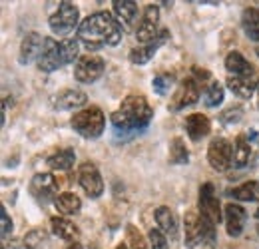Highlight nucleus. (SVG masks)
Returning a JSON list of instances; mask_svg holds the SVG:
<instances>
[{"instance_id":"b1692460","label":"nucleus","mask_w":259,"mask_h":249,"mask_svg":"<svg viewBox=\"0 0 259 249\" xmlns=\"http://www.w3.org/2000/svg\"><path fill=\"white\" fill-rule=\"evenodd\" d=\"M54 205H56L58 214H62V216H74V214L80 212L82 201H80V197H78L76 193L66 191V193H60V195H58V199L54 201Z\"/></svg>"},{"instance_id":"4be33fe9","label":"nucleus","mask_w":259,"mask_h":249,"mask_svg":"<svg viewBox=\"0 0 259 249\" xmlns=\"http://www.w3.org/2000/svg\"><path fill=\"white\" fill-rule=\"evenodd\" d=\"M50 227H52V233L60 239H66V241H78L80 237V231L78 227L66 218H52L50 219Z\"/></svg>"},{"instance_id":"393cba45","label":"nucleus","mask_w":259,"mask_h":249,"mask_svg":"<svg viewBox=\"0 0 259 249\" xmlns=\"http://www.w3.org/2000/svg\"><path fill=\"white\" fill-rule=\"evenodd\" d=\"M251 156V148H249V138L239 134L235 138V144H233V165L235 168H245L247 161Z\"/></svg>"},{"instance_id":"423d86ee","label":"nucleus","mask_w":259,"mask_h":249,"mask_svg":"<svg viewBox=\"0 0 259 249\" xmlns=\"http://www.w3.org/2000/svg\"><path fill=\"white\" fill-rule=\"evenodd\" d=\"M104 68H106V64L98 54H86V56L78 58V62L74 66V78L80 84H94L104 74Z\"/></svg>"},{"instance_id":"ea45409f","label":"nucleus","mask_w":259,"mask_h":249,"mask_svg":"<svg viewBox=\"0 0 259 249\" xmlns=\"http://www.w3.org/2000/svg\"><path fill=\"white\" fill-rule=\"evenodd\" d=\"M255 54H257V58H259V46L255 48Z\"/></svg>"},{"instance_id":"a211bd4d","label":"nucleus","mask_w":259,"mask_h":249,"mask_svg":"<svg viewBox=\"0 0 259 249\" xmlns=\"http://www.w3.org/2000/svg\"><path fill=\"white\" fill-rule=\"evenodd\" d=\"M245 219L247 214L241 205L237 203H227L226 205V225H227V235L229 237H239L243 233L245 227Z\"/></svg>"},{"instance_id":"9b49d317","label":"nucleus","mask_w":259,"mask_h":249,"mask_svg":"<svg viewBox=\"0 0 259 249\" xmlns=\"http://www.w3.org/2000/svg\"><path fill=\"white\" fill-rule=\"evenodd\" d=\"M30 193L38 201L48 203L58 199V180L52 174H36L30 182Z\"/></svg>"},{"instance_id":"6e6552de","label":"nucleus","mask_w":259,"mask_h":249,"mask_svg":"<svg viewBox=\"0 0 259 249\" xmlns=\"http://www.w3.org/2000/svg\"><path fill=\"white\" fill-rule=\"evenodd\" d=\"M197 205H199L201 218H205L211 225H218L222 221V205H220V199L215 195L213 184H203V186L199 187Z\"/></svg>"},{"instance_id":"2f4dec72","label":"nucleus","mask_w":259,"mask_h":249,"mask_svg":"<svg viewBox=\"0 0 259 249\" xmlns=\"http://www.w3.org/2000/svg\"><path fill=\"white\" fill-rule=\"evenodd\" d=\"M126 237H128L130 249H150L146 237H144V233L136 225H132V223L126 225Z\"/></svg>"},{"instance_id":"c85d7f7f","label":"nucleus","mask_w":259,"mask_h":249,"mask_svg":"<svg viewBox=\"0 0 259 249\" xmlns=\"http://www.w3.org/2000/svg\"><path fill=\"white\" fill-rule=\"evenodd\" d=\"M188 159H190V154L186 150L184 140L182 138H174L171 144H169V161L176 163V165H184V163H188Z\"/></svg>"},{"instance_id":"5701e85b","label":"nucleus","mask_w":259,"mask_h":249,"mask_svg":"<svg viewBox=\"0 0 259 249\" xmlns=\"http://www.w3.org/2000/svg\"><path fill=\"white\" fill-rule=\"evenodd\" d=\"M226 70L229 72V76H249V74H255L253 66L247 62L237 50H233V52L227 54Z\"/></svg>"},{"instance_id":"79ce46f5","label":"nucleus","mask_w":259,"mask_h":249,"mask_svg":"<svg viewBox=\"0 0 259 249\" xmlns=\"http://www.w3.org/2000/svg\"><path fill=\"white\" fill-rule=\"evenodd\" d=\"M2 249H4V245H2Z\"/></svg>"},{"instance_id":"dca6fc26","label":"nucleus","mask_w":259,"mask_h":249,"mask_svg":"<svg viewBox=\"0 0 259 249\" xmlns=\"http://www.w3.org/2000/svg\"><path fill=\"white\" fill-rule=\"evenodd\" d=\"M227 88L235 96L247 100L251 98L255 90L259 88V76L257 74H249V76H229L227 78Z\"/></svg>"},{"instance_id":"6ab92c4d","label":"nucleus","mask_w":259,"mask_h":249,"mask_svg":"<svg viewBox=\"0 0 259 249\" xmlns=\"http://www.w3.org/2000/svg\"><path fill=\"white\" fill-rule=\"evenodd\" d=\"M42 46H44V38L38 34V32H28L20 44V56H18V62L20 64H28L32 62L34 58L38 60L40 52H42Z\"/></svg>"},{"instance_id":"58836bf2","label":"nucleus","mask_w":259,"mask_h":249,"mask_svg":"<svg viewBox=\"0 0 259 249\" xmlns=\"http://www.w3.org/2000/svg\"><path fill=\"white\" fill-rule=\"evenodd\" d=\"M114 249H130V247L126 245V243H120V245H116Z\"/></svg>"},{"instance_id":"cd10ccee","label":"nucleus","mask_w":259,"mask_h":249,"mask_svg":"<svg viewBox=\"0 0 259 249\" xmlns=\"http://www.w3.org/2000/svg\"><path fill=\"white\" fill-rule=\"evenodd\" d=\"M231 195H233V199H239V201H257L259 184L257 182H245L241 186L233 187L231 189Z\"/></svg>"},{"instance_id":"ddd939ff","label":"nucleus","mask_w":259,"mask_h":249,"mask_svg":"<svg viewBox=\"0 0 259 249\" xmlns=\"http://www.w3.org/2000/svg\"><path fill=\"white\" fill-rule=\"evenodd\" d=\"M197 100H199V84L195 82L194 78H186V80L178 86L176 94L171 96L169 108H171L174 112H178V110H182V108L194 106Z\"/></svg>"},{"instance_id":"f3484780","label":"nucleus","mask_w":259,"mask_h":249,"mask_svg":"<svg viewBox=\"0 0 259 249\" xmlns=\"http://www.w3.org/2000/svg\"><path fill=\"white\" fill-rule=\"evenodd\" d=\"M156 223H158V229L165 237H169L174 241L180 237V223H178V216L174 214V210H169L165 205L158 208L156 210Z\"/></svg>"},{"instance_id":"4468645a","label":"nucleus","mask_w":259,"mask_h":249,"mask_svg":"<svg viewBox=\"0 0 259 249\" xmlns=\"http://www.w3.org/2000/svg\"><path fill=\"white\" fill-rule=\"evenodd\" d=\"M167 38H169V32L162 30L158 36H156V40H154V42L144 44V46H140V48H134V50L130 52V62L138 64V66H140V64L150 62V60L156 56V52H158L163 44L167 42Z\"/></svg>"},{"instance_id":"0eeeda50","label":"nucleus","mask_w":259,"mask_h":249,"mask_svg":"<svg viewBox=\"0 0 259 249\" xmlns=\"http://www.w3.org/2000/svg\"><path fill=\"white\" fill-rule=\"evenodd\" d=\"M207 161L215 172H226L233 165V146L226 138H213L207 148Z\"/></svg>"},{"instance_id":"f03ea898","label":"nucleus","mask_w":259,"mask_h":249,"mask_svg":"<svg viewBox=\"0 0 259 249\" xmlns=\"http://www.w3.org/2000/svg\"><path fill=\"white\" fill-rule=\"evenodd\" d=\"M154 118V110L142 94H130L112 114V126L118 134L146 130Z\"/></svg>"},{"instance_id":"c9c22d12","label":"nucleus","mask_w":259,"mask_h":249,"mask_svg":"<svg viewBox=\"0 0 259 249\" xmlns=\"http://www.w3.org/2000/svg\"><path fill=\"white\" fill-rule=\"evenodd\" d=\"M0 225H2V229H0L2 241H6V239L10 237V233H12V219H10L8 212H6L4 208H0Z\"/></svg>"},{"instance_id":"a878e982","label":"nucleus","mask_w":259,"mask_h":249,"mask_svg":"<svg viewBox=\"0 0 259 249\" xmlns=\"http://www.w3.org/2000/svg\"><path fill=\"white\" fill-rule=\"evenodd\" d=\"M74 161H76V154H74V150L66 148V150H60V152H56L54 156L48 157V161H46V163H48L52 170L66 172V170H70V168L74 165Z\"/></svg>"},{"instance_id":"bb28decb","label":"nucleus","mask_w":259,"mask_h":249,"mask_svg":"<svg viewBox=\"0 0 259 249\" xmlns=\"http://www.w3.org/2000/svg\"><path fill=\"white\" fill-rule=\"evenodd\" d=\"M241 22H243V30L247 34V38L259 40V10L257 8H245V10H243V16H241Z\"/></svg>"},{"instance_id":"473e14b6","label":"nucleus","mask_w":259,"mask_h":249,"mask_svg":"<svg viewBox=\"0 0 259 249\" xmlns=\"http://www.w3.org/2000/svg\"><path fill=\"white\" fill-rule=\"evenodd\" d=\"M171 82H174V78L171 76H167V74H160V76H156L154 78V90L160 94V96H165V94L169 92V88H171Z\"/></svg>"},{"instance_id":"aec40b11","label":"nucleus","mask_w":259,"mask_h":249,"mask_svg":"<svg viewBox=\"0 0 259 249\" xmlns=\"http://www.w3.org/2000/svg\"><path fill=\"white\" fill-rule=\"evenodd\" d=\"M186 130H188L190 140L199 142L201 138H205L211 132V122L203 114H192V116L186 118Z\"/></svg>"},{"instance_id":"20e7f679","label":"nucleus","mask_w":259,"mask_h":249,"mask_svg":"<svg viewBox=\"0 0 259 249\" xmlns=\"http://www.w3.org/2000/svg\"><path fill=\"white\" fill-rule=\"evenodd\" d=\"M186 245L190 249L197 247L199 243L213 241L215 239V225H211L205 218H201L199 212H190L186 216Z\"/></svg>"},{"instance_id":"f704fd0d","label":"nucleus","mask_w":259,"mask_h":249,"mask_svg":"<svg viewBox=\"0 0 259 249\" xmlns=\"http://www.w3.org/2000/svg\"><path fill=\"white\" fill-rule=\"evenodd\" d=\"M150 243H152V249H167V237L158 227H152L150 229Z\"/></svg>"},{"instance_id":"a19ab883","label":"nucleus","mask_w":259,"mask_h":249,"mask_svg":"<svg viewBox=\"0 0 259 249\" xmlns=\"http://www.w3.org/2000/svg\"><path fill=\"white\" fill-rule=\"evenodd\" d=\"M257 219H259V210H257Z\"/></svg>"},{"instance_id":"f257e3e1","label":"nucleus","mask_w":259,"mask_h":249,"mask_svg":"<svg viewBox=\"0 0 259 249\" xmlns=\"http://www.w3.org/2000/svg\"><path fill=\"white\" fill-rule=\"evenodd\" d=\"M78 38L88 50H100L104 46L120 44L124 38V30L112 12L100 10V12L90 14L86 20L80 22Z\"/></svg>"},{"instance_id":"39448f33","label":"nucleus","mask_w":259,"mask_h":249,"mask_svg":"<svg viewBox=\"0 0 259 249\" xmlns=\"http://www.w3.org/2000/svg\"><path fill=\"white\" fill-rule=\"evenodd\" d=\"M78 16H80V12L72 2H62L58 6V10L48 20L50 30L54 32L56 36H68L76 26H80L78 24Z\"/></svg>"},{"instance_id":"1a4fd4ad","label":"nucleus","mask_w":259,"mask_h":249,"mask_svg":"<svg viewBox=\"0 0 259 249\" xmlns=\"http://www.w3.org/2000/svg\"><path fill=\"white\" fill-rule=\"evenodd\" d=\"M36 66L42 72H54V70L66 66L60 42H56L54 38H44V46H42V52L36 60Z\"/></svg>"},{"instance_id":"4c0bfd02","label":"nucleus","mask_w":259,"mask_h":249,"mask_svg":"<svg viewBox=\"0 0 259 249\" xmlns=\"http://www.w3.org/2000/svg\"><path fill=\"white\" fill-rule=\"evenodd\" d=\"M68 249H84V247H82L80 243H72V245H70V247H68Z\"/></svg>"},{"instance_id":"e433bc0d","label":"nucleus","mask_w":259,"mask_h":249,"mask_svg":"<svg viewBox=\"0 0 259 249\" xmlns=\"http://www.w3.org/2000/svg\"><path fill=\"white\" fill-rule=\"evenodd\" d=\"M6 108H8V100L2 102V126H4V122H6Z\"/></svg>"},{"instance_id":"2eb2a0df","label":"nucleus","mask_w":259,"mask_h":249,"mask_svg":"<svg viewBox=\"0 0 259 249\" xmlns=\"http://www.w3.org/2000/svg\"><path fill=\"white\" fill-rule=\"evenodd\" d=\"M86 102H88V96L82 90H74V88H68V90H62V92L52 96L54 110H78V108L86 106Z\"/></svg>"},{"instance_id":"412c9836","label":"nucleus","mask_w":259,"mask_h":249,"mask_svg":"<svg viewBox=\"0 0 259 249\" xmlns=\"http://www.w3.org/2000/svg\"><path fill=\"white\" fill-rule=\"evenodd\" d=\"M112 4H114V14L118 22L124 24L126 28H132L138 18V4L134 0H114Z\"/></svg>"},{"instance_id":"c756f323","label":"nucleus","mask_w":259,"mask_h":249,"mask_svg":"<svg viewBox=\"0 0 259 249\" xmlns=\"http://www.w3.org/2000/svg\"><path fill=\"white\" fill-rule=\"evenodd\" d=\"M205 106L209 108H218L224 102V86L220 82H209L205 88Z\"/></svg>"},{"instance_id":"7c9ffc66","label":"nucleus","mask_w":259,"mask_h":249,"mask_svg":"<svg viewBox=\"0 0 259 249\" xmlns=\"http://www.w3.org/2000/svg\"><path fill=\"white\" fill-rule=\"evenodd\" d=\"M46 241H48V233H46L44 229H40V227L28 231V233L24 235V239H22V243H24L26 249H40Z\"/></svg>"},{"instance_id":"9d476101","label":"nucleus","mask_w":259,"mask_h":249,"mask_svg":"<svg viewBox=\"0 0 259 249\" xmlns=\"http://www.w3.org/2000/svg\"><path fill=\"white\" fill-rule=\"evenodd\" d=\"M158 22H160V8L152 4L144 10V16H142V20L136 28V40L142 42V46L156 40V36L160 34L158 32Z\"/></svg>"},{"instance_id":"f8f14e48","label":"nucleus","mask_w":259,"mask_h":249,"mask_svg":"<svg viewBox=\"0 0 259 249\" xmlns=\"http://www.w3.org/2000/svg\"><path fill=\"white\" fill-rule=\"evenodd\" d=\"M78 182H80L82 189L90 197H100L102 191H104V180H102L98 168L92 161H86V163L80 165V170H78Z\"/></svg>"},{"instance_id":"7ed1b4c3","label":"nucleus","mask_w":259,"mask_h":249,"mask_svg":"<svg viewBox=\"0 0 259 249\" xmlns=\"http://www.w3.org/2000/svg\"><path fill=\"white\" fill-rule=\"evenodd\" d=\"M70 126L74 128V132H78V136H82L86 140H96L104 134L106 116L98 106H90V108L76 112L70 120Z\"/></svg>"},{"instance_id":"72a5a7b5","label":"nucleus","mask_w":259,"mask_h":249,"mask_svg":"<svg viewBox=\"0 0 259 249\" xmlns=\"http://www.w3.org/2000/svg\"><path fill=\"white\" fill-rule=\"evenodd\" d=\"M241 116H243V108L241 106H235V108H229L226 110L222 116H220V120H222V124H237L239 120H241Z\"/></svg>"}]
</instances>
